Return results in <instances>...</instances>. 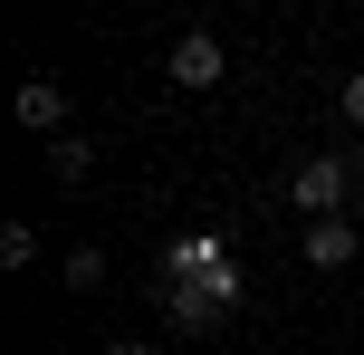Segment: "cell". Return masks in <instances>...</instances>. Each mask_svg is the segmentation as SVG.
I'll return each mask as SVG.
<instances>
[{"mask_svg":"<svg viewBox=\"0 0 364 355\" xmlns=\"http://www.w3.org/2000/svg\"><path fill=\"white\" fill-rule=\"evenodd\" d=\"M364 183V164L355 154H307V164H288V202L307 211V221H336V202Z\"/></svg>","mask_w":364,"mask_h":355,"instance_id":"1","label":"cell"},{"mask_svg":"<svg viewBox=\"0 0 364 355\" xmlns=\"http://www.w3.org/2000/svg\"><path fill=\"white\" fill-rule=\"evenodd\" d=\"M164 279H182V288H211V298H230V307H240V269H230V240H220V231H192V240H173Z\"/></svg>","mask_w":364,"mask_h":355,"instance_id":"2","label":"cell"},{"mask_svg":"<svg viewBox=\"0 0 364 355\" xmlns=\"http://www.w3.org/2000/svg\"><path fill=\"white\" fill-rule=\"evenodd\" d=\"M164 77H173V87H192V96H211L220 77H230V48H220L211 29H182V38H173V58H164Z\"/></svg>","mask_w":364,"mask_h":355,"instance_id":"3","label":"cell"},{"mask_svg":"<svg viewBox=\"0 0 364 355\" xmlns=\"http://www.w3.org/2000/svg\"><path fill=\"white\" fill-rule=\"evenodd\" d=\"M164 317H173V337H211V327L230 317V298H211V288H182V279H164Z\"/></svg>","mask_w":364,"mask_h":355,"instance_id":"4","label":"cell"},{"mask_svg":"<svg viewBox=\"0 0 364 355\" xmlns=\"http://www.w3.org/2000/svg\"><path fill=\"white\" fill-rule=\"evenodd\" d=\"M19 125L58 144V134H68V87H58V77H19Z\"/></svg>","mask_w":364,"mask_h":355,"instance_id":"5","label":"cell"},{"mask_svg":"<svg viewBox=\"0 0 364 355\" xmlns=\"http://www.w3.org/2000/svg\"><path fill=\"white\" fill-rule=\"evenodd\" d=\"M355 240H364V221H355V211H336V221H307V269H346V260H355Z\"/></svg>","mask_w":364,"mask_h":355,"instance_id":"6","label":"cell"},{"mask_svg":"<svg viewBox=\"0 0 364 355\" xmlns=\"http://www.w3.org/2000/svg\"><path fill=\"white\" fill-rule=\"evenodd\" d=\"M48 173H58V183H87V173H96V144H77V134H58V144H48Z\"/></svg>","mask_w":364,"mask_h":355,"instance_id":"7","label":"cell"},{"mask_svg":"<svg viewBox=\"0 0 364 355\" xmlns=\"http://www.w3.org/2000/svg\"><path fill=\"white\" fill-rule=\"evenodd\" d=\"M68 288H77V298L106 288V250H68Z\"/></svg>","mask_w":364,"mask_h":355,"instance_id":"8","label":"cell"},{"mask_svg":"<svg viewBox=\"0 0 364 355\" xmlns=\"http://www.w3.org/2000/svg\"><path fill=\"white\" fill-rule=\"evenodd\" d=\"M29 260H38V231L10 221V231H0V269H29Z\"/></svg>","mask_w":364,"mask_h":355,"instance_id":"9","label":"cell"},{"mask_svg":"<svg viewBox=\"0 0 364 355\" xmlns=\"http://www.w3.org/2000/svg\"><path fill=\"white\" fill-rule=\"evenodd\" d=\"M336 106H346V125L364 134V77H346V87H336Z\"/></svg>","mask_w":364,"mask_h":355,"instance_id":"10","label":"cell"},{"mask_svg":"<svg viewBox=\"0 0 364 355\" xmlns=\"http://www.w3.org/2000/svg\"><path fill=\"white\" fill-rule=\"evenodd\" d=\"M106 355H154V346H144V337H115V346H106Z\"/></svg>","mask_w":364,"mask_h":355,"instance_id":"11","label":"cell"},{"mask_svg":"<svg viewBox=\"0 0 364 355\" xmlns=\"http://www.w3.org/2000/svg\"><path fill=\"white\" fill-rule=\"evenodd\" d=\"M355 221H364V192H355Z\"/></svg>","mask_w":364,"mask_h":355,"instance_id":"12","label":"cell"}]
</instances>
